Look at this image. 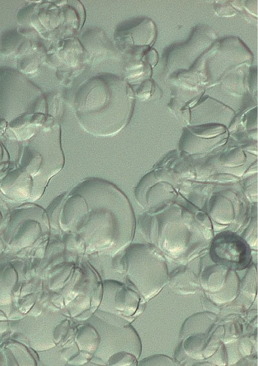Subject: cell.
Listing matches in <instances>:
<instances>
[{
    "mask_svg": "<svg viewBox=\"0 0 258 366\" xmlns=\"http://www.w3.org/2000/svg\"><path fill=\"white\" fill-rule=\"evenodd\" d=\"M76 101L79 124L88 133L98 136L117 134L128 123L132 100L122 89L106 86L86 88Z\"/></svg>",
    "mask_w": 258,
    "mask_h": 366,
    "instance_id": "1",
    "label": "cell"
},
{
    "mask_svg": "<svg viewBox=\"0 0 258 366\" xmlns=\"http://www.w3.org/2000/svg\"><path fill=\"white\" fill-rule=\"evenodd\" d=\"M41 96L40 90L22 73L0 68V118L11 121L32 112Z\"/></svg>",
    "mask_w": 258,
    "mask_h": 366,
    "instance_id": "2",
    "label": "cell"
},
{
    "mask_svg": "<svg viewBox=\"0 0 258 366\" xmlns=\"http://www.w3.org/2000/svg\"><path fill=\"white\" fill-rule=\"evenodd\" d=\"M137 256L133 260V276L146 298H152L164 287L168 278L165 259L155 248L139 245L135 247Z\"/></svg>",
    "mask_w": 258,
    "mask_h": 366,
    "instance_id": "3",
    "label": "cell"
},
{
    "mask_svg": "<svg viewBox=\"0 0 258 366\" xmlns=\"http://www.w3.org/2000/svg\"><path fill=\"white\" fill-rule=\"evenodd\" d=\"M211 254L217 264L232 269L245 268L250 260V251L241 238L229 233L218 235L213 240Z\"/></svg>",
    "mask_w": 258,
    "mask_h": 366,
    "instance_id": "4",
    "label": "cell"
},
{
    "mask_svg": "<svg viewBox=\"0 0 258 366\" xmlns=\"http://www.w3.org/2000/svg\"><path fill=\"white\" fill-rule=\"evenodd\" d=\"M140 365H175L171 358L161 354L154 355L143 359Z\"/></svg>",
    "mask_w": 258,
    "mask_h": 366,
    "instance_id": "5",
    "label": "cell"
}]
</instances>
